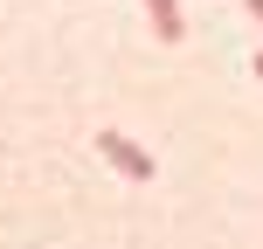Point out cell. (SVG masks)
Returning a JSON list of instances; mask_svg holds the SVG:
<instances>
[{
	"label": "cell",
	"instance_id": "1",
	"mask_svg": "<svg viewBox=\"0 0 263 249\" xmlns=\"http://www.w3.org/2000/svg\"><path fill=\"white\" fill-rule=\"evenodd\" d=\"M97 152H104V159H111V166L125 173L132 187H145V180L159 173V166H153V152H145L139 139H125V131H97Z\"/></svg>",
	"mask_w": 263,
	"mask_h": 249
},
{
	"label": "cell",
	"instance_id": "2",
	"mask_svg": "<svg viewBox=\"0 0 263 249\" xmlns=\"http://www.w3.org/2000/svg\"><path fill=\"white\" fill-rule=\"evenodd\" d=\"M145 14H153L159 42H180V35H187V21H180V0H145Z\"/></svg>",
	"mask_w": 263,
	"mask_h": 249
},
{
	"label": "cell",
	"instance_id": "3",
	"mask_svg": "<svg viewBox=\"0 0 263 249\" xmlns=\"http://www.w3.org/2000/svg\"><path fill=\"white\" fill-rule=\"evenodd\" d=\"M250 14H256V21H263V0H250Z\"/></svg>",
	"mask_w": 263,
	"mask_h": 249
},
{
	"label": "cell",
	"instance_id": "4",
	"mask_svg": "<svg viewBox=\"0 0 263 249\" xmlns=\"http://www.w3.org/2000/svg\"><path fill=\"white\" fill-rule=\"evenodd\" d=\"M256 76H263V55H256Z\"/></svg>",
	"mask_w": 263,
	"mask_h": 249
}]
</instances>
